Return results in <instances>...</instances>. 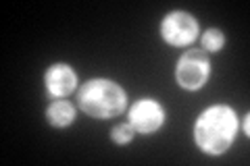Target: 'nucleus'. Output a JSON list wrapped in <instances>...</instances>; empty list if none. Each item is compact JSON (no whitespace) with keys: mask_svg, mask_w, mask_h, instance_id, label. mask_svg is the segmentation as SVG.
I'll list each match as a JSON object with an SVG mask.
<instances>
[{"mask_svg":"<svg viewBox=\"0 0 250 166\" xmlns=\"http://www.w3.org/2000/svg\"><path fill=\"white\" fill-rule=\"evenodd\" d=\"M210 77V60L205 50H188L177 60L175 79L182 90L198 92Z\"/></svg>","mask_w":250,"mask_h":166,"instance_id":"3","label":"nucleus"},{"mask_svg":"<svg viewBox=\"0 0 250 166\" xmlns=\"http://www.w3.org/2000/svg\"><path fill=\"white\" fill-rule=\"evenodd\" d=\"M44 88H46V96L48 98L62 100L75 92L77 73L69 65H62V62L50 65L44 73Z\"/></svg>","mask_w":250,"mask_h":166,"instance_id":"6","label":"nucleus"},{"mask_svg":"<svg viewBox=\"0 0 250 166\" xmlns=\"http://www.w3.org/2000/svg\"><path fill=\"white\" fill-rule=\"evenodd\" d=\"M225 46V34L221 29H207L202 36V48L207 52H219Z\"/></svg>","mask_w":250,"mask_h":166,"instance_id":"8","label":"nucleus"},{"mask_svg":"<svg viewBox=\"0 0 250 166\" xmlns=\"http://www.w3.org/2000/svg\"><path fill=\"white\" fill-rule=\"evenodd\" d=\"M46 121L57 129H65L75 121V106L67 100H54L46 108Z\"/></svg>","mask_w":250,"mask_h":166,"instance_id":"7","label":"nucleus"},{"mask_svg":"<svg viewBox=\"0 0 250 166\" xmlns=\"http://www.w3.org/2000/svg\"><path fill=\"white\" fill-rule=\"evenodd\" d=\"M198 36V21L186 11H173L161 21V37L169 46L184 48L190 46Z\"/></svg>","mask_w":250,"mask_h":166,"instance_id":"4","label":"nucleus"},{"mask_svg":"<svg viewBox=\"0 0 250 166\" xmlns=\"http://www.w3.org/2000/svg\"><path fill=\"white\" fill-rule=\"evenodd\" d=\"M77 106L92 118H115L127 108V93L111 79H90L77 92Z\"/></svg>","mask_w":250,"mask_h":166,"instance_id":"2","label":"nucleus"},{"mask_svg":"<svg viewBox=\"0 0 250 166\" xmlns=\"http://www.w3.org/2000/svg\"><path fill=\"white\" fill-rule=\"evenodd\" d=\"M136 137V129L131 123H121V125H115L111 129V139L115 141L117 146H125L129 144L131 139Z\"/></svg>","mask_w":250,"mask_h":166,"instance_id":"9","label":"nucleus"},{"mask_svg":"<svg viewBox=\"0 0 250 166\" xmlns=\"http://www.w3.org/2000/svg\"><path fill=\"white\" fill-rule=\"evenodd\" d=\"M238 135V114L228 104H215L202 110L194 125V141L208 156H221Z\"/></svg>","mask_w":250,"mask_h":166,"instance_id":"1","label":"nucleus"},{"mask_svg":"<svg viewBox=\"0 0 250 166\" xmlns=\"http://www.w3.org/2000/svg\"><path fill=\"white\" fill-rule=\"evenodd\" d=\"M244 133H246V135H248V114L244 116Z\"/></svg>","mask_w":250,"mask_h":166,"instance_id":"10","label":"nucleus"},{"mask_svg":"<svg viewBox=\"0 0 250 166\" xmlns=\"http://www.w3.org/2000/svg\"><path fill=\"white\" fill-rule=\"evenodd\" d=\"M129 123L134 125L136 133L152 135L165 125V108L152 98H142L129 108Z\"/></svg>","mask_w":250,"mask_h":166,"instance_id":"5","label":"nucleus"}]
</instances>
